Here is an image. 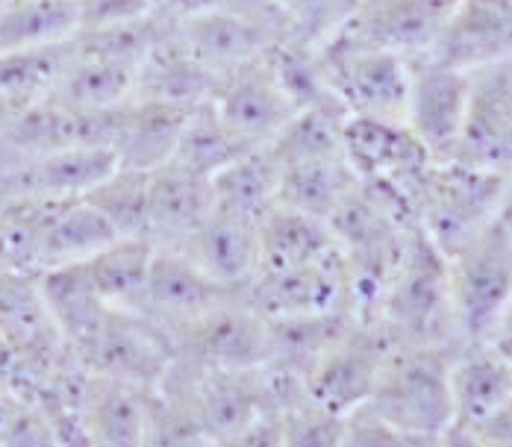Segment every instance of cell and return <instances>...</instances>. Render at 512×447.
<instances>
[{"label": "cell", "mask_w": 512, "mask_h": 447, "mask_svg": "<svg viewBox=\"0 0 512 447\" xmlns=\"http://www.w3.org/2000/svg\"><path fill=\"white\" fill-rule=\"evenodd\" d=\"M395 345L462 348L448 298V259L415 224L374 318Z\"/></svg>", "instance_id": "6da1fadb"}, {"label": "cell", "mask_w": 512, "mask_h": 447, "mask_svg": "<svg viewBox=\"0 0 512 447\" xmlns=\"http://www.w3.org/2000/svg\"><path fill=\"white\" fill-rule=\"evenodd\" d=\"M460 348L392 345L365 409L418 436H442L454 424L451 362Z\"/></svg>", "instance_id": "7a4b0ae2"}, {"label": "cell", "mask_w": 512, "mask_h": 447, "mask_svg": "<svg viewBox=\"0 0 512 447\" xmlns=\"http://www.w3.org/2000/svg\"><path fill=\"white\" fill-rule=\"evenodd\" d=\"M448 298L462 348L492 345L512 300V236L495 221L445 253Z\"/></svg>", "instance_id": "3957f363"}, {"label": "cell", "mask_w": 512, "mask_h": 447, "mask_svg": "<svg viewBox=\"0 0 512 447\" xmlns=\"http://www.w3.org/2000/svg\"><path fill=\"white\" fill-rule=\"evenodd\" d=\"M504 192L507 174L454 159L433 162L412 192V218L436 248L451 253L498 221Z\"/></svg>", "instance_id": "277c9868"}, {"label": "cell", "mask_w": 512, "mask_h": 447, "mask_svg": "<svg viewBox=\"0 0 512 447\" xmlns=\"http://www.w3.org/2000/svg\"><path fill=\"white\" fill-rule=\"evenodd\" d=\"M333 98L348 118H377L407 124L410 59L395 50L327 42L321 48Z\"/></svg>", "instance_id": "5b68a950"}, {"label": "cell", "mask_w": 512, "mask_h": 447, "mask_svg": "<svg viewBox=\"0 0 512 447\" xmlns=\"http://www.w3.org/2000/svg\"><path fill=\"white\" fill-rule=\"evenodd\" d=\"M174 359L198 371H248L268 362V321L242 295L168 330Z\"/></svg>", "instance_id": "8992f818"}, {"label": "cell", "mask_w": 512, "mask_h": 447, "mask_svg": "<svg viewBox=\"0 0 512 447\" xmlns=\"http://www.w3.org/2000/svg\"><path fill=\"white\" fill-rule=\"evenodd\" d=\"M74 353L89 374L142 389H159L174 365V345L168 333L142 312L118 306H109L101 324Z\"/></svg>", "instance_id": "52a82bcc"}, {"label": "cell", "mask_w": 512, "mask_h": 447, "mask_svg": "<svg viewBox=\"0 0 512 447\" xmlns=\"http://www.w3.org/2000/svg\"><path fill=\"white\" fill-rule=\"evenodd\" d=\"M392 345L377 321L357 318L304 374V395L345 418L365 409Z\"/></svg>", "instance_id": "ba28073f"}, {"label": "cell", "mask_w": 512, "mask_h": 447, "mask_svg": "<svg viewBox=\"0 0 512 447\" xmlns=\"http://www.w3.org/2000/svg\"><path fill=\"white\" fill-rule=\"evenodd\" d=\"M342 136L359 180L383 189L412 215V192L436 159L412 136L410 127L398 121L348 118Z\"/></svg>", "instance_id": "9c48e42d"}, {"label": "cell", "mask_w": 512, "mask_h": 447, "mask_svg": "<svg viewBox=\"0 0 512 447\" xmlns=\"http://www.w3.org/2000/svg\"><path fill=\"white\" fill-rule=\"evenodd\" d=\"M410 59L407 127L436 162L454 159L460 142L471 71L442 62L439 56L415 53Z\"/></svg>", "instance_id": "30bf717a"}, {"label": "cell", "mask_w": 512, "mask_h": 447, "mask_svg": "<svg viewBox=\"0 0 512 447\" xmlns=\"http://www.w3.org/2000/svg\"><path fill=\"white\" fill-rule=\"evenodd\" d=\"M242 298L262 318L309 315V312H354L351 271L342 248L286 271H256Z\"/></svg>", "instance_id": "8fae6325"}, {"label": "cell", "mask_w": 512, "mask_h": 447, "mask_svg": "<svg viewBox=\"0 0 512 447\" xmlns=\"http://www.w3.org/2000/svg\"><path fill=\"white\" fill-rule=\"evenodd\" d=\"M454 162L512 171V56L474 68Z\"/></svg>", "instance_id": "7c38bea8"}, {"label": "cell", "mask_w": 512, "mask_h": 447, "mask_svg": "<svg viewBox=\"0 0 512 447\" xmlns=\"http://www.w3.org/2000/svg\"><path fill=\"white\" fill-rule=\"evenodd\" d=\"M209 103L224 118V124L251 148L271 145L277 133L298 115L295 103L268 62V53L218 77Z\"/></svg>", "instance_id": "4fadbf2b"}, {"label": "cell", "mask_w": 512, "mask_h": 447, "mask_svg": "<svg viewBox=\"0 0 512 447\" xmlns=\"http://www.w3.org/2000/svg\"><path fill=\"white\" fill-rule=\"evenodd\" d=\"M118 112L121 106L89 112L48 98L27 103L0 136V159L68 148H112L118 133Z\"/></svg>", "instance_id": "5bb4252c"}, {"label": "cell", "mask_w": 512, "mask_h": 447, "mask_svg": "<svg viewBox=\"0 0 512 447\" xmlns=\"http://www.w3.org/2000/svg\"><path fill=\"white\" fill-rule=\"evenodd\" d=\"M454 6L457 0H359L357 12L333 39L401 56L427 53L436 48Z\"/></svg>", "instance_id": "9a60e30c"}, {"label": "cell", "mask_w": 512, "mask_h": 447, "mask_svg": "<svg viewBox=\"0 0 512 447\" xmlns=\"http://www.w3.org/2000/svg\"><path fill=\"white\" fill-rule=\"evenodd\" d=\"M118 168L112 148H68L0 159V198H83Z\"/></svg>", "instance_id": "2e32d148"}, {"label": "cell", "mask_w": 512, "mask_h": 447, "mask_svg": "<svg viewBox=\"0 0 512 447\" xmlns=\"http://www.w3.org/2000/svg\"><path fill=\"white\" fill-rule=\"evenodd\" d=\"M177 36L215 77H224L292 39L286 24L248 12H201L180 18Z\"/></svg>", "instance_id": "e0dca14e"}, {"label": "cell", "mask_w": 512, "mask_h": 447, "mask_svg": "<svg viewBox=\"0 0 512 447\" xmlns=\"http://www.w3.org/2000/svg\"><path fill=\"white\" fill-rule=\"evenodd\" d=\"M236 295H242V292H233V289L215 283L180 250L156 248L145 292L133 312H142L145 318H151L168 333Z\"/></svg>", "instance_id": "ac0fdd59"}, {"label": "cell", "mask_w": 512, "mask_h": 447, "mask_svg": "<svg viewBox=\"0 0 512 447\" xmlns=\"http://www.w3.org/2000/svg\"><path fill=\"white\" fill-rule=\"evenodd\" d=\"M174 250L192 259L215 283L245 292L259 268V224L212 206V212Z\"/></svg>", "instance_id": "d6986e66"}, {"label": "cell", "mask_w": 512, "mask_h": 447, "mask_svg": "<svg viewBox=\"0 0 512 447\" xmlns=\"http://www.w3.org/2000/svg\"><path fill=\"white\" fill-rule=\"evenodd\" d=\"M156 389L89 374L80 398V427L86 447H142Z\"/></svg>", "instance_id": "ffe728a7"}, {"label": "cell", "mask_w": 512, "mask_h": 447, "mask_svg": "<svg viewBox=\"0 0 512 447\" xmlns=\"http://www.w3.org/2000/svg\"><path fill=\"white\" fill-rule=\"evenodd\" d=\"M430 53L465 71L510 59L512 0H457Z\"/></svg>", "instance_id": "44dd1931"}, {"label": "cell", "mask_w": 512, "mask_h": 447, "mask_svg": "<svg viewBox=\"0 0 512 447\" xmlns=\"http://www.w3.org/2000/svg\"><path fill=\"white\" fill-rule=\"evenodd\" d=\"M195 106L156 98H130L118 112L115 156L124 168L156 171L171 162Z\"/></svg>", "instance_id": "7402d4cb"}, {"label": "cell", "mask_w": 512, "mask_h": 447, "mask_svg": "<svg viewBox=\"0 0 512 447\" xmlns=\"http://www.w3.org/2000/svg\"><path fill=\"white\" fill-rule=\"evenodd\" d=\"M215 206L212 180L165 162L151 171V242L156 248H180L186 236Z\"/></svg>", "instance_id": "603a6c76"}, {"label": "cell", "mask_w": 512, "mask_h": 447, "mask_svg": "<svg viewBox=\"0 0 512 447\" xmlns=\"http://www.w3.org/2000/svg\"><path fill=\"white\" fill-rule=\"evenodd\" d=\"M454 424L477 430L512 400V362L492 348H460L451 362Z\"/></svg>", "instance_id": "cb8c5ba5"}, {"label": "cell", "mask_w": 512, "mask_h": 447, "mask_svg": "<svg viewBox=\"0 0 512 447\" xmlns=\"http://www.w3.org/2000/svg\"><path fill=\"white\" fill-rule=\"evenodd\" d=\"M339 250V242L324 218L280 203L259 221V268L256 271H286L315 262Z\"/></svg>", "instance_id": "d4e9b609"}, {"label": "cell", "mask_w": 512, "mask_h": 447, "mask_svg": "<svg viewBox=\"0 0 512 447\" xmlns=\"http://www.w3.org/2000/svg\"><path fill=\"white\" fill-rule=\"evenodd\" d=\"M136 83H139L136 65L71 50V59H68L65 71L59 74L48 100H56L62 106H74V109L103 112V109L124 106L136 95Z\"/></svg>", "instance_id": "484cf974"}, {"label": "cell", "mask_w": 512, "mask_h": 447, "mask_svg": "<svg viewBox=\"0 0 512 447\" xmlns=\"http://www.w3.org/2000/svg\"><path fill=\"white\" fill-rule=\"evenodd\" d=\"M218 77L206 68L204 62L186 48L174 30L159 48L148 53V59L139 65V83L133 98H156L183 106L206 103L215 92Z\"/></svg>", "instance_id": "4316f807"}, {"label": "cell", "mask_w": 512, "mask_h": 447, "mask_svg": "<svg viewBox=\"0 0 512 447\" xmlns=\"http://www.w3.org/2000/svg\"><path fill=\"white\" fill-rule=\"evenodd\" d=\"M268 321V365L289 371L304 383V374L315 359L330 348L354 321V312H309V315H283Z\"/></svg>", "instance_id": "83f0119b"}, {"label": "cell", "mask_w": 512, "mask_h": 447, "mask_svg": "<svg viewBox=\"0 0 512 447\" xmlns=\"http://www.w3.org/2000/svg\"><path fill=\"white\" fill-rule=\"evenodd\" d=\"M39 289L45 306L51 312L56 330L68 342V348L77 350L92 330L101 324V318L109 312V303L95 292L83 262L74 265H56L39 274Z\"/></svg>", "instance_id": "f1b7e54d"}, {"label": "cell", "mask_w": 512, "mask_h": 447, "mask_svg": "<svg viewBox=\"0 0 512 447\" xmlns=\"http://www.w3.org/2000/svg\"><path fill=\"white\" fill-rule=\"evenodd\" d=\"M118 236L86 198L48 200L45 206V271L56 265L86 262Z\"/></svg>", "instance_id": "f546056e"}, {"label": "cell", "mask_w": 512, "mask_h": 447, "mask_svg": "<svg viewBox=\"0 0 512 447\" xmlns=\"http://www.w3.org/2000/svg\"><path fill=\"white\" fill-rule=\"evenodd\" d=\"M212 195L218 209L259 224L280 206V165L268 148L248 150L212 177Z\"/></svg>", "instance_id": "4dcf8cb0"}, {"label": "cell", "mask_w": 512, "mask_h": 447, "mask_svg": "<svg viewBox=\"0 0 512 447\" xmlns=\"http://www.w3.org/2000/svg\"><path fill=\"white\" fill-rule=\"evenodd\" d=\"M357 183L348 153L280 165V203L327 221Z\"/></svg>", "instance_id": "1f68e13d"}, {"label": "cell", "mask_w": 512, "mask_h": 447, "mask_svg": "<svg viewBox=\"0 0 512 447\" xmlns=\"http://www.w3.org/2000/svg\"><path fill=\"white\" fill-rule=\"evenodd\" d=\"M80 30V0H12L0 9V53L71 42Z\"/></svg>", "instance_id": "d6a6232c"}, {"label": "cell", "mask_w": 512, "mask_h": 447, "mask_svg": "<svg viewBox=\"0 0 512 447\" xmlns=\"http://www.w3.org/2000/svg\"><path fill=\"white\" fill-rule=\"evenodd\" d=\"M154 242L148 239H115L106 248H101L95 256L83 262L95 292L101 295L109 306L118 309H136L148 271L154 262Z\"/></svg>", "instance_id": "836d02e7"}, {"label": "cell", "mask_w": 512, "mask_h": 447, "mask_svg": "<svg viewBox=\"0 0 512 447\" xmlns=\"http://www.w3.org/2000/svg\"><path fill=\"white\" fill-rule=\"evenodd\" d=\"M174 30H177V21L162 6H156L154 12L139 15V18L101 24V27H83L77 30L71 42L77 53L103 56V59L127 62L139 68L151 50L159 48L168 36H174Z\"/></svg>", "instance_id": "e575fe53"}, {"label": "cell", "mask_w": 512, "mask_h": 447, "mask_svg": "<svg viewBox=\"0 0 512 447\" xmlns=\"http://www.w3.org/2000/svg\"><path fill=\"white\" fill-rule=\"evenodd\" d=\"M118 239L151 242V171L118 165L89 195H83Z\"/></svg>", "instance_id": "d590c367"}, {"label": "cell", "mask_w": 512, "mask_h": 447, "mask_svg": "<svg viewBox=\"0 0 512 447\" xmlns=\"http://www.w3.org/2000/svg\"><path fill=\"white\" fill-rule=\"evenodd\" d=\"M254 150L245 145L227 124L224 118L215 112V106L206 100L198 103L186 121V130L180 136V145L171 162H180L183 168L204 174V177H215L221 168H227L230 162H236L242 153Z\"/></svg>", "instance_id": "8d00e7d4"}, {"label": "cell", "mask_w": 512, "mask_h": 447, "mask_svg": "<svg viewBox=\"0 0 512 447\" xmlns=\"http://www.w3.org/2000/svg\"><path fill=\"white\" fill-rule=\"evenodd\" d=\"M71 42L0 53V98L36 103L48 98L71 59Z\"/></svg>", "instance_id": "74e56055"}, {"label": "cell", "mask_w": 512, "mask_h": 447, "mask_svg": "<svg viewBox=\"0 0 512 447\" xmlns=\"http://www.w3.org/2000/svg\"><path fill=\"white\" fill-rule=\"evenodd\" d=\"M286 18L292 39L324 48L357 12L359 0H271Z\"/></svg>", "instance_id": "f35d334b"}, {"label": "cell", "mask_w": 512, "mask_h": 447, "mask_svg": "<svg viewBox=\"0 0 512 447\" xmlns=\"http://www.w3.org/2000/svg\"><path fill=\"white\" fill-rule=\"evenodd\" d=\"M348 418L318 406L307 395L295 398L280 412L283 447H342Z\"/></svg>", "instance_id": "ab89813d"}, {"label": "cell", "mask_w": 512, "mask_h": 447, "mask_svg": "<svg viewBox=\"0 0 512 447\" xmlns=\"http://www.w3.org/2000/svg\"><path fill=\"white\" fill-rule=\"evenodd\" d=\"M206 439L192 415V409L186 406V400L180 398L171 389H156L154 403H151V421H148V433H145V445L142 447H204Z\"/></svg>", "instance_id": "60d3db41"}, {"label": "cell", "mask_w": 512, "mask_h": 447, "mask_svg": "<svg viewBox=\"0 0 512 447\" xmlns=\"http://www.w3.org/2000/svg\"><path fill=\"white\" fill-rule=\"evenodd\" d=\"M436 439L401 430L383 421L380 415H374L371 409H359L354 415H348L342 447H436Z\"/></svg>", "instance_id": "b9f144b4"}, {"label": "cell", "mask_w": 512, "mask_h": 447, "mask_svg": "<svg viewBox=\"0 0 512 447\" xmlns=\"http://www.w3.org/2000/svg\"><path fill=\"white\" fill-rule=\"evenodd\" d=\"M159 6L174 21L189 18V15H201V12H248V15H262V18H274V21L286 24V18L280 15V9L271 0H159Z\"/></svg>", "instance_id": "7bdbcfd3"}, {"label": "cell", "mask_w": 512, "mask_h": 447, "mask_svg": "<svg viewBox=\"0 0 512 447\" xmlns=\"http://www.w3.org/2000/svg\"><path fill=\"white\" fill-rule=\"evenodd\" d=\"M156 6L159 0H80V30L139 18L154 12Z\"/></svg>", "instance_id": "ee69618b"}, {"label": "cell", "mask_w": 512, "mask_h": 447, "mask_svg": "<svg viewBox=\"0 0 512 447\" xmlns=\"http://www.w3.org/2000/svg\"><path fill=\"white\" fill-rule=\"evenodd\" d=\"M204 447H283L280 442V415H265L251 427L239 430L236 436L206 442Z\"/></svg>", "instance_id": "f6af8a7d"}, {"label": "cell", "mask_w": 512, "mask_h": 447, "mask_svg": "<svg viewBox=\"0 0 512 447\" xmlns=\"http://www.w3.org/2000/svg\"><path fill=\"white\" fill-rule=\"evenodd\" d=\"M21 368H24L21 348L0 330V392H9V395L15 392Z\"/></svg>", "instance_id": "bcb514c9"}, {"label": "cell", "mask_w": 512, "mask_h": 447, "mask_svg": "<svg viewBox=\"0 0 512 447\" xmlns=\"http://www.w3.org/2000/svg\"><path fill=\"white\" fill-rule=\"evenodd\" d=\"M477 433L492 447H512V400L504 403L489 421H483Z\"/></svg>", "instance_id": "7dc6e473"}, {"label": "cell", "mask_w": 512, "mask_h": 447, "mask_svg": "<svg viewBox=\"0 0 512 447\" xmlns=\"http://www.w3.org/2000/svg\"><path fill=\"white\" fill-rule=\"evenodd\" d=\"M436 447H492L477 430L471 427H460V424H451L439 439H436Z\"/></svg>", "instance_id": "c3c4849f"}, {"label": "cell", "mask_w": 512, "mask_h": 447, "mask_svg": "<svg viewBox=\"0 0 512 447\" xmlns=\"http://www.w3.org/2000/svg\"><path fill=\"white\" fill-rule=\"evenodd\" d=\"M492 348L504 353L512 362V300L507 312H504V318H501V324H498V330H495V336H492Z\"/></svg>", "instance_id": "681fc988"}, {"label": "cell", "mask_w": 512, "mask_h": 447, "mask_svg": "<svg viewBox=\"0 0 512 447\" xmlns=\"http://www.w3.org/2000/svg\"><path fill=\"white\" fill-rule=\"evenodd\" d=\"M27 103H21V100H9V98H0V136L6 133V127L15 121V115L24 109Z\"/></svg>", "instance_id": "f907efd6"}, {"label": "cell", "mask_w": 512, "mask_h": 447, "mask_svg": "<svg viewBox=\"0 0 512 447\" xmlns=\"http://www.w3.org/2000/svg\"><path fill=\"white\" fill-rule=\"evenodd\" d=\"M498 224L512 236V171L507 174V192H504L501 209H498Z\"/></svg>", "instance_id": "816d5d0a"}, {"label": "cell", "mask_w": 512, "mask_h": 447, "mask_svg": "<svg viewBox=\"0 0 512 447\" xmlns=\"http://www.w3.org/2000/svg\"><path fill=\"white\" fill-rule=\"evenodd\" d=\"M6 3H12V0H0V9H3V6H6Z\"/></svg>", "instance_id": "f5cc1de1"}]
</instances>
